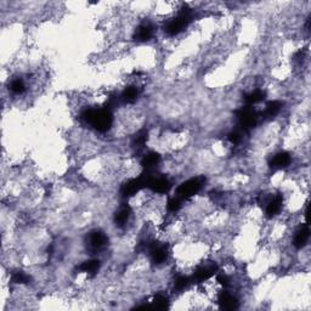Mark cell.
Returning a JSON list of instances; mask_svg holds the SVG:
<instances>
[{
  "instance_id": "cell-1",
  "label": "cell",
  "mask_w": 311,
  "mask_h": 311,
  "mask_svg": "<svg viewBox=\"0 0 311 311\" xmlns=\"http://www.w3.org/2000/svg\"><path fill=\"white\" fill-rule=\"evenodd\" d=\"M80 120L89 124L92 128H94L98 132H107L113 126V114L110 108H92L86 107L80 112Z\"/></svg>"
},
{
  "instance_id": "cell-2",
  "label": "cell",
  "mask_w": 311,
  "mask_h": 311,
  "mask_svg": "<svg viewBox=\"0 0 311 311\" xmlns=\"http://www.w3.org/2000/svg\"><path fill=\"white\" fill-rule=\"evenodd\" d=\"M203 182H204L203 178H192V179L186 180L176 188V197L182 200H190L202 190Z\"/></svg>"
},
{
  "instance_id": "cell-3",
  "label": "cell",
  "mask_w": 311,
  "mask_h": 311,
  "mask_svg": "<svg viewBox=\"0 0 311 311\" xmlns=\"http://www.w3.org/2000/svg\"><path fill=\"white\" fill-rule=\"evenodd\" d=\"M259 114L252 106H244L237 111V120H238V126L243 132L253 129L256 126Z\"/></svg>"
},
{
  "instance_id": "cell-4",
  "label": "cell",
  "mask_w": 311,
  "mask_h": 311,
  "mask_svg": "<svg viewBox=\"0 0 311 311\" xmlns=\"http://www.w3.org/2000/svg\"><path fill=\"white\" fill-rule=\"evenodd\" d=\"M108 242L107 234L101 230H94L88 234V246L92 250H101Z\"/></svg>"
},
{
  "instance_id": "cell-5",
  "label": "cell",
  "mask_w": 311,
  "mask_h": 311,
  "mask_svg": "<svg viewBox=\"0 0 311 311\" xmlns=\"http://www.w3.org/2000/svg\"><path fill=\"white\" fill-rule=\"evenodd\" d=\"M282 208H284V198L281 194H276V196L271 197L266 200V206H265V216L268 219H272L281 213Z\"/></svg>"
},
{
  "instance_id": "cell-6",
  "label": "cell",
  "mask_w": 311,
  "mask_h": 311,
  "mask_svg": "<svg viewBox=\"0 0 311 311\" xmlns=\"http://www.w3.org/2000/svg\"><path fill=\"white\" fill-rule=\"evenodd\" d=\"M154 26L151 22H142L138 24L136 30L134 32V39L138 43H146L150 39L154 36Z\"/></svg>"
},
{
  "instance_id": "cell-7",
  "label": "cell",
  "mask_w": 311,
  "mask_h": 311,
  "mask_svg": "<svg viewBox=\"0 0 311 311\" xmlns=\"http://www.w3.org/2000/svg\"><path fill=\"white\" fill-rule=\"evenodd\" d=\"M132 216V208H130L128 204L120 206V207L117 209V212H116L114 218H113V219H114L116 226L120 228H126V225L130 222Z\"/></svg>"
},
{
  "instance_id": "cell-8",
  "label": "cell",
  "mask_w": 311,
  "mask_h": 311,
  "mask_svg": "<svg viewBox=\"0 0 311 311\" xmlns=\"http://www.w3.org/2000/svg\"><path fill=\"white\" fill-rule=\"evenodd\" d=\"M218 304L220 305L222 309L234 310L238 308L240 302L232 293L226 292V290L224 292V290H222V292H220L219 296H218Z\"/></svg>"
},
{
  "instance_id": "cell-9",
  "label": "cell",
  "mask_w": 311,
  "mask_h": 311,
  "mask_svg": "<svg viewBox=\"0 0 311 311\" xmlns=\"http://www.w3.org/2000/svg\"><path fill=\"white\" fill-rule=\"evenodd\" d=\"M309 237H310V230L309 228H308V225H304L302 226V228H299L293 234V241H292L293 247L296 248V250L304 248L305 246L308 244V242H309Z\"/></svg>"
},
{
  "instance_id": "cell-10",
  "label": "cell",
  "mask_w": 311,
  "mask_h": 311,
  "mask_svg": "<svg viewBox=\"0 0 311 311\" xmlns=\"http://www.w3.org/2000/svg\"><path fill=\"white\" fill-rule=\"evenodd\" d=\"M290 163H292V156L288 152L281 151L272 156L270 160V166L272 169H284L290 166Z\"/></svg>"
},
{
  "instance_id": "cell-11",
  "label": "cell",
  "mask_w": 311,
  "mask_h": 311,
  "mask_svg": "<svg viewBox=\"0 0 311 311\" xmlns=\"http://www.w3.org/2000/svg\"><path fill=\"white\" fill-rule=\"evenodd\" d=\"M160 163V156L156 152H148L141 160V166L147 173H152Z\"/></svg>"
},
{
  "instance_id": "cell-12",
  "label": "cell",
  "mask_w": 311,
  "mask_h": 311,
  "mask_svg": "<svg viewBox=\"0 0 311 311\" xmlns=\"http://www.w3.org/2000/svg\"><path fill=\"white\" fill-rule=\"evenodd\" d=\"M138 95H140V89L136 86H129L124 88L123 92H120V100L124 104H135L138 101Z\"/></svg>"
},
{
  "instance_id": "cell-13",
  "label": "cell",
  "mask_w": 311,
  "mask_h": 311,
  "mask_svg": "<svg viewBox=\"0 0 311 311\" xmlns=\"http://www.w3.org/2000/svg\"><path fill=\"white\" fill-rule=\"evenodd\" d=\"M101 266V262L98 259H89L86 262H82L78 266V270L80 272L86 274L88 276H94L96 272L98 271V268Z\"/></svg>"
},
{
  "instance_id": "cell-14",
  "label": "cell",
  "mask_w": 311,
  "mask_h": 311,
  "mask_svg": "<svg viewBox=\"0 0 311 311\" xmlns=\"http://www.w3.org/2000/svg\"><path fill=\"white\" fill-rule=\"evenodd\" d=\"M9 90L12 95L16 96H21L24 95V92H27V83L24 78L18 77V78H14L10 82V86H9Z\"/></svg>"
},
{
  "instance_id": "cell-15",
  "label": "cell",
  "mask_w": 311,
  "mask_h": 311,
  "mask_svg": "<svg viewBox=\"0 0 311 311\" xmlns=\"http://www.w3.org/2000/svg\"><path fill=\"white\" fill-rule=\"evenodd\" d=\"M266 98V94H265L264 90L262 89H256L253 92H248L247 95L244 96V101L247 104V106H253V104H256L262 101L265 100Z\"/></svg>"
},
{
  "instance_id": "cell-16",
  "label": "cell",
  "mask_w": 311,
  "mask_h": 311,
  "mask_svg": "<svg viewBox=\"0 0 311 311\" xmlns=\"http://www.w3.org/2000/svg\"><path fill=\"white\" fill-rule=\"evenodd\" d=\"M282 110V102L278 100H274L270 101V102L266 104V107H265L264 114L266 117H275V116L278 114Z\"/></svg>"
},
{
  "instance_id": "cell-17",
  "label": "cell",
  "mask_w": 311,
  "mask_h": 311,
  "mask_svg": "<svg viewBox=\"0 0 311 311\" xmlns=\"http://www.w3.org/2000/svg\"><path fill=\"white\" fill-rule=\"evenodd\" d=\"M152 308H156V309H168L169 308V299L168 296H164V294H156V296L152 300Z\"/></svg>"
},
{
  "instance_id": "cell-18",
  "label": "cell",
  "mask_w": 311,
  "mask_h": 311,
  "mask_svg": "<svg viewBox=\"0 0 311 311\" xmlns=\"http://www.w3.org/2000/svg\"><path fill=\"white\" fill-rule=\"evenodd\" d=\"M30 276L27 275L26 272H24V271H15V272L11 275V282L15 284H30Z\"/></svg>"
}]
</instances>
